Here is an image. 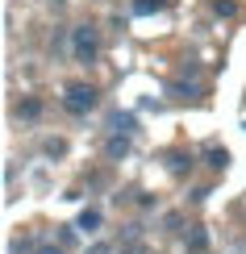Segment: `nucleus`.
<instances>
[{
    "label": "nucleus",
    "mask_w": 246,
    "mask_h": 254,
    "mask_svg": "<svg viewBox=\"0 0 246 254\" xmlns=\"http://www.w3.org/2000/svg\"><path fill=\"white\" fill-rule=\"evenodd\" d=\"M192 250H205V229L192 225Z\"/></svg>",
    "instance_id": "nucleus-13"
},
{
    "label": "nucleus",
    "mask_w": 246,
    "mask_h": 254,
    "mask_svg": "<svg viewBox=\"0 0 246 254\" xmlns=\"http://www.w3.org/2000/svg\"><path fill=\"white\" fill-rule=\"evenodd\" d=\"M63 109L71 113V117H83V113L96 109V88L92 83H71L67 96H63Z\"/></svg>",
    "instance_id": "nucleus-2"
},
{
    "label": "nucleus",
    "mask_w": 246,
    "mask_h": 254,
    "mask_svg": "<svg viewBox=\"0 0 246 254\" xmlns=\"http://www.w3.org/2000/svg\"><path fill=\"white\" fill-rule=\"evenodd\" d=\"M17 113H21L25 121H34L38 113H42V100H34V96H29V100H21V104H17Z\"/></svg>",
    "instance_id": "nucleus-9"
},
{
    "label": "nucleus",
    "mask_w": 246,
    "mask_h": 254,
    "mask_svg": "<svg viewBox=\"0 0 246 254\" xmlns=\"http://www.w3.org/2000/svg\"><path fill=\"white\" fill-rule=\"evenodd\" d=\"M76 229H80V225H63V229H59V242H63V246H71V242H76Z\"/></svg>",
    "instance_id": "nucleus-12"
},
{
    "label": "nucleus",
    "mask_w": 246,
    "mask_h": 254,
    "mask_svg": "<svg viewBox=\"0 0 246 254\" xmlns=\"http://www.w3.org/2000/svg\"><path fill=\"white\" fill-rule=\"evenodd\" d=\"M171 92H175V96H200V83H188V79H175V83H171Z\"/></svg>",
    "instance_id": "nucleus-8"
},
{
    "label": "nucleus",
    "mask_w": 246,
    "mask_h": 254,
    "mask_svg": "<svg viewBox=\"0 0 246 254\" xmlns=\"http://www.w3.org/2000/svg\"><path fill=\"white\" fill-rule=\"evenodd\" d=\"M38 254H63V250H59V246H42Z\"/></svg>",
    "instance_id": "nucleus-17"
},
{
    "label": "nucleus",
    "mask_w": 246,
    "mask_h": 254,
    "mask_svg": "<svg viewBox=\"0 0 246 254\" xmlns=\"http://www.w3.org/2000/svg\"><path fill=\"white\" fill-rule=\"evenodd\" d=\"M159 8H167V0H134V17H151Z\"/></svg>",
    "instance_id": "nucleus-6"
},
{
    "label": "nucleus",
    "mask_w": 246,
    "mask_h": 254,
    "mask_svg": "<svg viewBox=\"0 0 246 254\" xmlns=\"http://www.w3.org/2000/svg\"><path fill=\"white\" fill-rule=\"evenodd\" d=\"M205 163L213 167V171H226V163H230V150H226V146H213V150L205 154Z\"/></svg>",
    "instance_id": "nucleus-5"
},
{
    "label": "nucleus",
    "mask_w": 246,
    "mask_h": 254,
    "mask_svg": "<svg viewBox=\"0 0 246 254\" xmlns=\"http://www.w3.org/2000/svg\"><path fill=\"white\" fill-rule=\"evenodd\" d=\"M134 125H138L134 113H113V117H109V129H113V133H125V137L134 133Z\"/></svg>",
    "instance_id": "nucleus-3"
},
{
    "label": "nucleus",
    "mask_w": 246,
    "mask_h": 254,
    "mask_svg": "<svg viewBox=\"0 0 246 254\" xmlns=\"http://www.w3.org/2000/svg\"><path fill=\"white\" fill-rule=\"evenodd\" d=\"M76 225H80V229H88V234H96V229H100V213H96V208H83Z\"/></svg>",
    "instance_id": "nucleus-7"
},
{
    "label": "nucleus",
    "mask_w": 246,
    "mask_h": 254,
    "mask_svg": "<svg viewBox=\"0 0 246 254\" xmlns=\"http://www.w3.org/2000/svg\"><path fill=\"white\" fill-rule=\"evenodd\" d=\"M71 55H76V63H96V55H100V29L96 25H76L71 29Z\"/></svg>",
    "instance_id": "nucleus-1"
},
{
    "label": "nucleus",
    "mask_w": 246,
    "mask_h": 254,
    "mask_svg": "<svg viewBox=\"0 0 246 254\" xmlns=\"http://www.w3.org/2000/svg\"><path fill=\"white\" fill-rule=\"evenodd\" d=\"M121 254H146V250H142V242H130V246H125Z\"/></svg>",
    "instance_id": "nucleus-16"
},
{
    "label": "nucleus",
    "mask_w": 246,
    "mask_h": 254,
    "mask_svg": "<svg viewBox=\"0 0 246 254\" xmlns=\"http://www.w3.org/2000/svg\"><path fill=\"white\" fill-rule=\"evenodd\" d=\"M63 150H67V146H63L59 137H50V142H46V154H63Z\"/></svg>",
    "instance_id": "nucleus-15"
},
{
    "label": "nucleus",
    "mask_w": 246,
    "mask_h": 254,
    "mask_svg": "<svg viewBox=\"0 0 246 254\" xmlns=\"http://www.w3.org/2000/svg\"><path fill=\"white\" fill-rule=\"evenodd\" d=\"M88 254H113V246H109V242H92Z\"/></svg>",
    "instance_id": "nucleus-14"
},
{
    "label": "nucleus",
    "mask_w": 246,
    "mask_h": 254,
    "mask_svg": "<svg viewBox=\"0 0 246 254\" xmlns=\"http://www.w3.org/2000/svg\"><path fill=\"white\" fill-rule=\"evenodd\" d=\"M104 154H109V158H125V154H130V137H125V133H113L109 146H104Z\"/></svg>",
    "instance_id": "nucleus-4"
},
{
    "label": "nucleus",
    "mask_w": 246,
    "mask_h": 254,
    "mask_svg": "<svg viewBox=\"0 0 246 254\" xmlns=\"http://www.w3.org/2000/svg\"><path fill=\"white\" fill-rule=\"evenodd\" d=\"M213 13H217V17H234L238 4H234V0H213Z\"/></svg>",
    "instance_id": "nucleus-11"
},
{
    "label": "nucleus",
    "mask_w": 246,
    "mask_h": 254,
    "mask_svg": "<svg viewBox=\"0 0 246 254\" xmlns=\"http://www.w3.org/2000/svg\"><path fill=\"white\" fill-rule=\"evenodd\" d=\"M167 163H171V171H175V175H184L188 167H192V154H179L175 150V154H167Z\"/></svg>",
    "instance_id": "nucleus-10"
}]
</instances>
